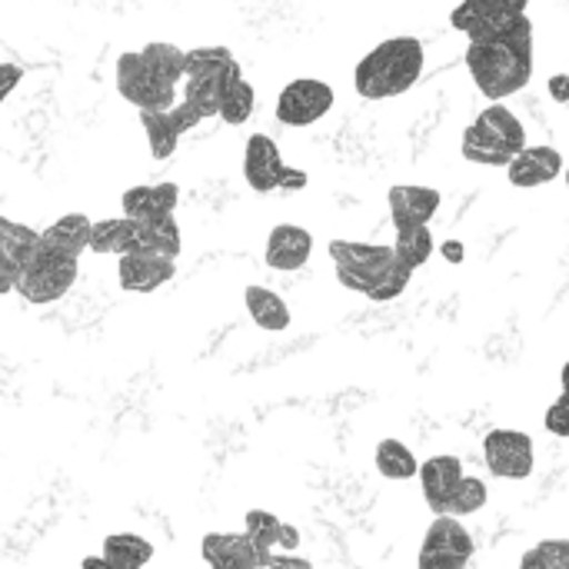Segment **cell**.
Returning a JSON list of instances; mask_svg holds the SVG:
<instances>
[{
    "label": "cell",
    "mask_w": 569,
    "mask_h": 569,
    "mask_svg": "<svg viewBox=\"0 0 569 569\" xmlns=\"http://www.w3.org/2000/svg\"><path fill=\"white\" fill-rule=\"evenodd\" d=\"M467 70L490 103H503L507 97L520 93L533 77V20L520 13L497 40L470 43Z\"/></svg>",
    "instance_id": "6da1fadb"
},
{
    "label": "cell",
    "mask_w": 569,
    "mask_h": 569,
    "mask_svg": "<svg viewBox=\"0 0 569 569\" xmlns=\"http://www.w3.org/2000/svg\"><path fill=\"white\" fill-rule=\"evenodd\" d=\"M427 67V50L417 37H390L377 43L353 70V90L363 100H390L417 87Z\"/></svg>",
    "instance_id": "7a4b0ae2"
},
{
    "label": "cell",
    "mask_w": 569,
    "mask_h": 569,
    "mask_svg": "<svg viewBox=\"0 0 569 569\" xmlns=\"http://www.w3.org/2000/svg\"><path fill=\"white\" fill-rule=\"evenodd\" d=\"M463 157L470 163H483V167H510L513 157L520 150H527V130L520 123V117L503 107V103H490L487 110H480V117L463 130V143H460Z\"/></svg>",
    "instance_id": "3957f363"
},
{
    "label": "cell",
    "mask_w": 569,
    "mask_h": 569,
    "mask_svg": "<svg viewBox=\"0 0 569 569\" xmlns=\"http://www.w3.org/2000/svg\"><path fill=\"white\" fill-rule=\"evenodd\" d=\"M243 80V70L230 47H193L187 50V77H183V100H190L207 120L220 117L227 90Z\"/></svg>",
    "instance_id": "277c9868"
},
{
    "label": "cell",
    "mask_w": 569,
    "mask_h": 569,
    "mask_svg": "<svg viewBox=\"0 0 569 569\" xmlns=\"http://www.w3.org/2000/svg\"><path fill=\"white\" fill-rule=\"evenodd\" d=\"M117 90L127 103H133L137 110H170L177 107V93H180V80H173L167 70H160L157 63H150L140 50H127L117 57Z\"/></svg>",
    "instance_id": "5b68a950"
},
{
    "label": "cell",
    "mask_w": 569,
    "mask_h": 569,
    "mask_svg": "<svg viewBox=\"0 0 569 569\" xmlns=\"http://www.w3.org/2000/svg\"><path fill=\"white\" fill-rule=\"evenodd\" d=\"M333 267H337V280L353 290L370 297L373 287L393 270L397 263V250L393 243H360V240H330L327 247Z\"/></svg>",
    "instance_id": "8992f818"
},
{
    "label": "cell",
    "mask_w": 569,
    "mask_h": 569,
    "mask_svg": "<svg viewBox=\"0 0 569 569\" xmlns=\"http://www.w3.org/2000/svg\"><path fill=\"white\" fill-rule=\"evenodd\" d=\"M77 267H80L77 257H63V253L47 250L40 243V250L33 253V260L20 270L13 293H20L27 303H37V307L57 303L60 297L70 293V287L77 280Z\"/></svg>",
    "instance_id": "52a82bcc"
},
{
    "label": "cell",
    "mask_w": 569,
    "mask_h": 569,
    "mask_svg": "<svg viewBox=\"0 0 569 569\" xmlns=\"http://www.w3.org/2000/svg\"><path fill=\"white\" fill-rule=\"evenodd\" d=\"M243 177H247V187L257 190V193H270L277 187L283 190H303L307 187V170H293L283 163L280 157V147L273 137L267 133H250L247 137V147H243Z\"/></svg>",
    "instance_id": "ba28073f"
},
{
    "label": "cell",
    "mask_w": 569,
    "mask_h": 569,
    "mask_svg": "<svg viewBox=\"0 0 569 569\" xmlns=\"http://www.w3.org/2000/svg\"><path fill=\"white\" fill-rule=\"evenodd\" d=\"M473 537L460 523V517H437L423 537L417 569H467L473 560Z\"/></svg>",
    "instance_id": "9c48e42d"
},
{
    "label": "cell",
    "mask_w": 569,
    "mask_h": 569,
    "mask_svg": "<svg viewBox=\"0 0 569 569\" xmlns=\"http://www.w3.org/2000/svg\"><path fill=\"white\" fill-rule=\"evenodd\" d=\"M333 100H337V93L327 80L297 77L277 97V120L283 127H310L333 110Z\"/></svg>",
    "instance_id": "30bf717a"
},
{
    "label": "cell",
    "mask_w": 569,
    "mask_h": 569,
    "mask_svg": "<svg viewBox=\"0 0 569 569\" xmlns=\"http://www.w3.org/2000/svg\"><path fill=\"white\" fill-rule=\"evenodd\" d=\"M200 120H207L190 100L180 97L177 107L170 110H140V123L147 130V143L153 160H170L177 153V143L187 130H193Z\"/></svg>",
    "instance_id": "8fae6325"
},
{
    "label": "cell",
    "mask_w": 569,
    "mask_h": 569,
    "mask_svg": "<svg viewBox=\"0 0 569 569\" xmlns=\"http://www.w3.org/2000/svg\"><path fill=\"white\" fill-rule=\"evenodd\" d=\"M483 460L500 480H527L533 473V440L523 430H490L483 440Z\"/></svg>",
    "instance_id": "7c38bea8"
},
{
    "label": "cell",
    "mask_w": 569,
    "mask_h": 569,
    "mask_svg": "<svg viewBox=\"0 0 569 569\" xmlns=\"http://www.w3.org/2000/svg\"><path fill=\"white\" fill-rule=\"evenodd\" d=\"M40 243H43L40 230L0 217V293H10L17 287L20 270L33 260Z\"/></svg>",
    "instance_id": "4fadbf2b"
},
{
    "label": "cell",
    "mask_w": 569,
    "mask_h": 569,
    "mask_svg": "<svg viewBox=\"0 0 569 569\" xmlns=\"http://www.w3.org/2000/svg\"><path fill=\"white\" fill-rule=\"evenodd\" d=\"M387 203H390V217H393L397 230H403V227H430V220L437 217V210L443 203V193L437 187L397 183V187H390Z\"/></svg>",
    "instance_id": "5bb4252c"
},
{
    "label": "cell",
    "mask_w": 569,
    "mask_h": 569,
    "mask_svg": "<svg viewBox=\"0 0 569 569\" xmlns=\"http://www.w3.org/2000/svg\"><path fill=\"white\" fill-rule=\"evenodd\" d=\"M313 253V233L307 227L297 223H277L267 237V250L263 260L270 270L290 273V270H303L310 263Z\"/></svg>",
    "instance_id": "9a60e30c"
},
{
    "label": "cell",
    "mask_w": 569,
    "mask_h": 569,
    "mask_svg": "<svg viewBox=\"0 0 569 569\" xmlns=\"http://www.w3.org/2000/svg\"><path fill=\"white\" fill-rule=\"evenodd\" d=\"M177 273V260L160 253H123L117 263V280L127 293H153L170 283Z\"/></svg>",
    "instance_id": "2e32d148"
},
{
    "label": "cell",
    "mask_w": 569,
    "mask_h": 569,
    "mask_svg": "<svg viewBox=\"0 0 569 569\" xmlns=\"http://www.w3.org/2000/svg\"><path fill=\"white\" fill-rule=\"evenodd\" d=\"M560 173H567V163H563V153L557 147H550V143L520 150L513 157V163L507 167L510 183L520 187V190H533V187L553 183Z\"/></svg>",
    "instance_id": "e0dca14e"
},
{
    "label": "cell",
    "mask_w": 569,
    "mask_h": 569,
    "mask_svg": "<svg viewBox=\"0 0 569 569\" xmlns=\"http://www.w3.org/2000/svg\"><path fill=\"white\" fill-rule=\"evenodd\" d=\"M463 463L457 457H430L427 463H420V487H423V500L437 517H447L453 507V493L463 480Z\"/></svg>",
    "instance_id": "ac0fdd59"
},
{
    "label": "cell",
    "mask_w": 569,
    "mask_h": 569,
    "mask_svg": "<svg viewBox=\"0 0 569 569\" xmlns=\"http://www.w3.org/2000/svg\"><path fill=\"white\" fill-rule=\"evenodd\" d=\"M203 563L210 569H263L260 550L250 533H207L200 543Z\"/></svg>",
    "instance_id": "d6986e66"
},
{
    "label": "cell",
    "mask_w": 569,
    "mask_h": 569,
    "mask_svg": "<svg viewBox=\"0 0 569 569\" xmlns=\"http://www.w3.org/2000/svg\"><path fill=\"white\" fill-rule=\"evenodd\" d=\"M177 203H180V187L177 183L130 187L120 197L123 217H130V220H163V217H173Z\"/></svg>",
    "instance_id": "ffe728a7"
},
{
    "label": "cell",
    "mask_w": 569,
    "mask_h": 569,
    "mask_svg": "<svg viewBox=\"0 0 569 569\" xmlns=\"http://www.w3.org/2000/svg\"><path fill=\"white\" fill-rule=\"evenodd\" d=\"M243 530L250 533V540L257 543L260 557L267 550H280V553H297L300 547V530L293 523H283L280 517L267 513V510H250L243 517Z\"/></svg>",
    "instance_id": "44dd1931"
},
{
    "label": "cell",
    "mask_w": 569,
    "mask_h": 569,
    "mask_svg": "<svg viewBox=\"0 0 569 569\" xmlns=\"http://www.w3.org/2000/svg\"><path fill=\"white\" fill-rule=\"evenodd\" d=\"M90 233H93V220L87 213H67V217L53 220L47 230H40L47 250H57L63 257H77V260L83 250H90Z\"/></svg>",
    "instance_id": "7402d4cb"
},
{
    "label": "cell",
    "mask_w": 569,
    "mask_h": 569,
    "mask_svg": "<svg viewBox=\"0 0 569 569\" xmlns=\"http://www.w3.org/2000/svg\"><path fill=\"white\" fill-rule=\"evenodd\" d=\"M243 303H247V313L250 320L267 330V333H283L290 327V307L280 293H273L270 287H260V283H250L243 290Z\"/></svg>",
    "instance_id": "603a6c76"
},
{
    "label": "cell",
    "mask_w": 569,
    "mask_h": 569,
    "mask_svg": "<svg viewBox=\"0 0 569 569\" xmlns=\"http://www.w3.org/2000/svg\"><path fill=\"white\" fill-rule=\"evenodd\" d=\"M137 220L130 217H110V220H97L93 233H90V250L93 253H133L137 250Z\"/></svg>",
    "instance_id": "cb8c5ba5"
},
{
    "label": "cell",
    "mask_w": 569,
    "mask_h": 569,
    "mask_svg": "<svg viewBox=\"0 0 569 569\" xmlns=\"http://www.w3.org/2000/svg\"><path fill=\"white\" fill-rule=\"evenodd\" d=\"M137 250L133 253H160V257H170L177 260L180 250H183V240H180V227L173 217H163V220H137Z\"/></svg>",
    "instance_id": "d4e9b609"
},
{
    "label": "cell",
    "mask_w": 569,
    "mask_h": 569,
    "mask_svg": "<svg viewBox=\"0 0 569 569\" xmlns=\"http://www.w3.org/2000/svg\"><path fill=\"white\" fill-rule=\"evenodd\" d=\"M103 557L113 569H143L153 560V547L133 533H113L103 540Z\"/></svg>",
    "instance_id": "484cf974"
},
{
    "label": "cell",
    "mask_w": 569,
    "mask_h": 569,
    "mask_svg": "<svg viewBox=\"0 0 569 569\" xmlns=\"http://www.w3.org/2000/svg\"><path fill=\"white\" fill-rule=\"evenodd\" d=\"M373 463H377L380 477H387V480H413V477H420L417 457L400 440H380V447L373 453Z\"/></svg>",
    "instance_id": "4316f807"
},
{
    "label": "cell",
    "mask_w": 569,
    "mask_h": 569,
    "mask_svg": "<svg viewBox=\"0 0 569 569\" xmlns=\"http://www.w3.org/2000/svg\"><path fill=\"white\" fill-rule=\"evenodd\" d=\"M393 250H397L400 263H407L410 270H420L433 257V233H430V227H403V230H397Z\"/></svg>",
    "instance_id": "83f0119b"
},
{
    "label": "cell",
    "mask_w": 569,
    "mask_h": 569,
    "mask_svg": "<svg viewBox=\"0 0 569 569\" xmlns=\"http://www.w3.org/2000/svg\"><path fill=\"white\" fill-rule=\"evenodd\" d=\"M253 107H257V93H253V83L250 80H237L227 97H223V107H220V120L227 127H243L250 117H253Z\"/></svg>",
    "instance_id": "f1b7e54d"
},
{
    "label": "cell",
    "mask_w": 569,
    "mask_h": 569,
    "mask_svg": "<svg viewBox=\"0 0 569 569\" xmlns=\"http://www.w3.org/2000/svg\"><path fill=\"white\" fill-rule=\"evenodd\" d=\"M520 569H569V540H543L523 553Z\"/></svg>",
    "instance_id": "f546056e"
},
{
    "label": "cell",
    "mask_w": 569,
    "mask_h": 569,
    "mask_svg": "<svg viewBox=\"0 0 569 569\" xmlns=\"http://www.w3.org/2000/svg\"><path fill=\"white\" fill-rule=\"evenodd\" d=\"M487 483L480 477H463L457 493H453V507H450V517H470V513H480L487 507Z\"/></svg>",
    "instance_id": "4dcf8cb0"
},
{
    "label": "cell",
    "mask_w": 569,
    "mask_h": 569,
    "mask_svg": "<svg viewBox=\"0 0 569 569\" xmlns=\"http://www.w3.org/2000/svg\"><path fill=\"white\" fill-rule=\"evenodd\" d=\"M410 277H413V270H410L407 263H400V260H397V263H393V270H390V273L373 287L370 300H373V303H390V300H397V297L410 287Z\"/></svg>",
    "instance_id": "1f68e13d"
},
{
    "label": "cell",
    "mask_w": 569,
    "mask_h": 569,
    "mask_svg": "<svg viewBox=\"0 0 569 569\" xmlns=\"http://www.w3.org/2000/svg\"><path fill=\"white\" fill-rule=\"evenodd\" d=\"M543 427H547V433H553L560 440H569V393H560L550 403V410L543 417Z\"/></svg>",
    "instance_id": "d6a6232c"
},
{
    "label": "cell",
    "mask_w": 569,
    "mask_h": 569,
    "mask_svg": "<svg viewBox=\"0 0 569 569\" xmlns=\"http://www.w3.org/2000/svg\"><path fill=\"white\" fill-rule=\"evenodd\" d=\"M263 569H313V563L307 557L297 553H280V550H267L263 557Z\"/></svg>",
    "instance_id": "836d02e7"
},
{
    "label": "cell",
    "mask_w": 569,
    "mask_h": 569,
    "mask_svg": "<svg viewBox=\"0 0 569 569\" xmlns=\"http://www.w3.org/2000/svg\"><path fill=\"white\" fill-rule=\"evenodd\" d=\"M0 80H3V83H0V100H7V97L13 93V87H17V83L23 80V67H20V63H10V60H7V63L0 67Z\"/></svg>",
    "instance_id": "e575fe53"
},
{
    "label": "cell",
    "mask_w": 569,
    "mask_h": 569,
    "mask_svg": "<svg viewBox=\"0 0 569 569\" xmlns=\"http://www.w3.org/2000/svg\"><path fill=\"white\" fill-rule=\"evenodd\" d=\"M473 7L483 13V17H517L510 10V0H473Z\"/></svg>",
    "instance_id": "d590c367"
},
{
    "label": "cell",
    "mask_w": 569,
    "mask_h": 569,
    "mask_svg": "<svg viewBox=\"0 0 569 569\" xmlns=\"http://www.w3.org/2000/svg\"><path fill=\"white\" fill-rule=\"evenodd\" d=\"M550 93H553L557 100H569V77H567V73H557V77L550 80Z\"/></svg>",
    "instance_id": "8d00e7d4"
},
{
    "label": "cell",
    "mask_w": 569,
    "mask_h": 569,
    "mask_svg": "<svg viewBox=\"0 0 569 569\" xmlns=\"http://www.w3.org/2000/svg\"><path fill=\"white\" fill-rule=\"evenodd\" d=\"M80 569H113L110 563H107V557L100 553V557H87L83 563H80Z\"/></svg>",
    "instance_id": "74e56055"
},
{
    "label": "cell",
    "mask_w": 569,
    "mask_h": 569,
    "mask_svg": "<svg viewBox=\"0 0 569 569\" xmlns=\"http://www.w3.org/2000/svg\"><path fill=\"white\" fill-rule=\"evenodd\" d=\"M443 257L453 260V263H460V260H463V247H460V243H447V247H443Z\"/></svg>",
    "instance_id": "f35d334b"
},
{
    "label": "cell",
    "mask_w": 569,
    "mask_h": 569,
    "mask_svg": "<svg viewBox=\"0 0 569 569\" xmlns=\"http://www.w3.org/2000/svg\"><path fill=\"white\" fill-rule=\"evenodd\" d=\"M527 3H530V0H510V10H513V13H527Z\"/></svg>",
    "instance_id": "ab89813d"
},
{
    "label": "cell",
    "mask_w": 569,
    "mask_h": 569,
    "mask_svg": "<svg viewBox=\"0 0 569 569\" xmlns=\"http://www.w3.org/2000/svg\"><path fill=\"white\" fill-rule=\"evenodd\" d=\"M560 383H563V393H569V360L567 367H563V373H560Z\"/></svg>",
    "instance_id": "60d3db41"
},
{
    "label": "cell",
    "mask_w": 569,
    "mask_h": 569,
    "mask_svg": "<svg viewBox=\"0 0 569 569\" xmlns=\"http://www.w3.org/2000/svg\"><path fill=\"white\" fill-rule=\"evenodd\" d=\"M563 180H567V187H569V167H567V173H563Z\"/></svg>",
    "instance_id": "b9f144b4"
}]
</instances>
